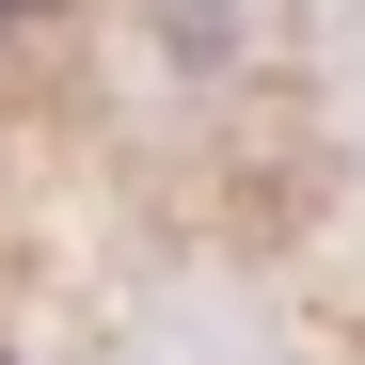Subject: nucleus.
<instances>
[{"mask_svg":"<svg viewBox=\"0 0 365 365\" xmlns=\"http://www.w3.org/2000/svg\"><path fill=\"white\" fill-rule=\"evenodd\" d=\"M0 16H16V0H0Z\"/></svg>","mask_w":365,"mask_h":365,"instance_id":"nucleus-1","label":"nucleus"}]
</instances>
